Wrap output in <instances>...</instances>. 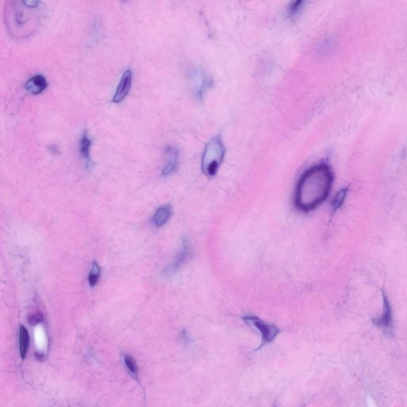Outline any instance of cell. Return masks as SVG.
Segmentation results:
<instances>
[{"label": "cell", "mask_w": 407, "mask_h": 407, "mask_svg": "<svg viewBox=\"0 0 407 407\" xmlns=\"http://www.w3.org/2000/svg\"><path fill=\"white\" fill-rule=\"evenodd\" d=\"M347 188L342 189L341 191H339L338 193L334 197V199L332 201V210L334 211V212L335 211H337L338 208H341V205L343 204L344 202H345V197L347 196Z\"/></svg>", "instance_id": "obj_14"}, {"label": "cell", "mask_w": 407, "mask_h": 407, "mask_svg": "<svg viewBox=\"0 0 407 407\" xmlns=\"http://www.w3.org/2000/svg\"><path fill=\"white\" fill-rule=\"evenodd\" d=\"M91 146H92V141L88 136V131L84 130L80 140L79 150L81 155L85 160L88 165L91 164Z\"/></svg>", "instance_id": "obj_11"}, {"label": "cell", "mask_w": 407, "mask_h": 407, "mask_svg": "<svg viewBox=\"0 0 407 407\" xmlns=\"http://www.w3.org/2000/svg\"><path fill=\"white\" fill-rule=\"evenodd\" d=\"M4 22L15 39H25L39 30L42 20V2L37 0L8 1L4 6Z\"/></svg>", "instance_id": "obj_2"}, {"label": "cell", "mask_w": 407, "mask_h": 407, "mask_svg": "<svg viewBox=\"0 0 407 407\" xmlns=\"http://www.w3.org/2000/svg\"><path fill=\"white\" fill-rule=\"evenodd\" d=\"M47 87V81L45 77L41 74L33 76L25 84V89L33 95L41 94Z\"/></svg>", "instance_id": "obj_9"}, {"label": "cell", "mask_w": 407, "mask_h": 407, "mask_svg": "<svg viewBox=\"0 0 407 407\" xmlns=\"http://www.w3.org/2000/svg\"><path fill=\"white\" fill-rule=\"evenodd\" d=\"M29 344H30V336H29L28 331L25 327L21 326L20 331V354L22 358H24L27 353Z\"/></svg>", "instance_id": "obj_13"}, {"label": "cell", "mask_w": 407, "mask_h": 407, "mask_svg": "<svg viewBox=\"0 0 407 407\" xmlns=\"http://www.w3.org/2000/svg\"><path fill=\"white\" fill-rule=\"evenodd\" d=\"M41 316L39 315V314H33L31 315V317H30V323L31 324H35V323H39V322H41Z\"/></svg>", "instance_id": "obj_18"}, {"label": "cell", "mask_w": 407, "mask_h": 407, "mask_svg": "<svg viewBox=\"0 0 407 407\" xmlns=\"http://www.w3.org/2000/svg\"><path fill=\"white\" fill-rule=\"evenodd\" d=\"M225 155V148L221 137L216 136L208 142L202 156V170L206 176L213 177L218 172Z\"/></svg>", "instance_id": "obj_3"}, {"label": "cell", "mask_w": 407, "mask_h": 407, "mask_svg": "<svg viewBox=\"0 0 407 407\" xmlns=\"http://www.w3.org/2000/svg\"><path fill=\"white\" fill-rule=\"evenodd\" d=\"M366 403H367L368 407H377L376 403L374 402V399L371 396H369V395L366 397Z\"/></svg>", "instance_id": "obj_19"}, {"label": "cell", "mask_w": 407, "mask_h": 407, "mask_svg": "<svg viewBox=\"0 0 407 407\" xmlns=\"http://www.w3.org/2000/svg\"><path fill=\"white\" fill-rule=\"evenodd\" d=\"M305 3V2L304 1L292 2L291 4L289 5V9H288V14H289V17L291 19L297 17L304 7Z\"/></svg>", "instance_id": "obj_16"}, {"label": "cell", "mask_w": 407, "mask_h": 407, "mask_svg": "<svg viewBox=\"0 0 407 407\" xmlns=\"http://www.w3.org/2000/svg\"><path fill=\"white\" fill-rule=\"evenodd\" d=\"M101 276V268L97 263H94L92 265V270L90 274L88 275V283L91 286H95L98 283L99 279Z\"/></svg>", "instance_id": "obj_15"}, {"label": "cell", "mask_w": 407, "mask_h": 407, "mask_svg": "<svg viewBox=\"0 0 407 407\" xmlns=\"http://www.w3.org/2000/svg\"><path fill=\"white\" fill-rule=\"evenodd\" d=\"M374 323L380 328H383L384 332L389 337L393 336V320L392 312L390 308V302L384 294V313L381 317L374 321Z\"/></svg>", "instance_id": "obj_6"}, {"label": "cell", "mask_w": 407, "mask_h": 407, "mask_svg": "<svg viewBox=\"0 0 407 407\" xmlns=\"http://www.w3.org/2000/svg\"><path fill=\"white\" fill-rule=\"evenodd\" d=\"M191 254L190 245L189 242H187L186 240H184L183 243V247L181 248L178 255L176 256L175 260L174 263L168 266L167 269L165 270V274L166 275H171V274L175 273L177 270L183 266V264L187 261L189 259Z\"/></svg>", "instance_id": "obj_8"}, {"label": "cell", "mask_w": 407, "mask_h": 407, "mask_svg": "<svg viewBox=\"0 0 407 407\" xmlns=\"http://www.w3.org/2000/svg\"><path fill=\"white\" fill-rule=\"evenodd\" d=\"M171 207L169 205L163 206L159 208L155 212V216L153 217V223L157 227H163L167 223L170 216H171Z\"/></svg>", "instance_id": "obj_12"}, {"label": "cell", "mask_w": 407, "mask_h": 407, "mask_svg": "<svg viewBox=\"0 0 407 407\" xmlns=\"http://www.w3.org/2000/svg\"><path fill=\"white\" fill-rule=\"evenodd\" d=\"M166 155L168 158L167 163L165 165V167L163 168V172H162L164 177L173 174L178 168V163H179V153L176 148L173 146L167 147Z\"/></svg>", "instance_id": "obj_10"}, {"label": "cell", "mask_w": 407, "mask_h": 407, "mask_svg": "<svg viewBox=\"0 0 407 407\" xmlns=\"http://www.w3.org/2000/svg\"><path fill=\"white\" fill-rule=\"evenodd\" d=\"M124 362L126 367L129 369V371H131L133 375H137L138 366L135 359L132 358L130 355H126L124 356Z\"/></svg>", "instance_id": "obj_17"}, {"label": "cell", "mask_w": 407, "mask_h": 407, "mask_svg": "<svg viewBox=\"0 0 407 407\" xmlns=\"http://www.w3.org/2000/svg\"><path fill=\"white\" fill-rule=\"evenodd\" d=\"M332 182L333 175L328 165L320 164L308 169L296 187V207L305 212L315 209L329 195Z\"/></svg>", "instance_id": "obj_1"}, {"label": "cell", "mask_w": 407, "mask_h": 407, "mask_svg": "<svg viewBox=\"0 0 407 407\" xmlns=\"http://www.w3.org/2000/svg\"><path fill=\"white\" fill-rule=\"evenodd\" d=\"M131 82H132V72L131 69H126L119 82L116 92L112 98V103H120L126 98L131 90Z\"/></svg>", "instance_id": "obj_7"}, {"label": "cell", "mask_w": 407, "mask_h": 407, "mask_svg": "<svg viewBox=\"0 0 407 407\" xmlns=\"http://www.w3.org/2000/svg\"><path fill=\"white\" fill-rule=\"evenodd\" d=\"M189 79L193 96L198 100H202L212 86L210 76L201 68H193L189 72Z\"/></svg>", "instance_id": "obj_4"}, {"label": "cell", "mask_w": 407, "mask_h": 407, "mask_svg": "<svg viewBox=\"0 0 407 407\" xmlns=\"http://www.w3.org/2000/svg\"><path fill=\"white\" fill-rule=\"evenodd\" d=\"M244 320L250 326H254L261 333L262 345L260 347L266 344L272 342L279 334V328H277L276 326L268 325L266 322H263L259 317H255V316H246L244 317Z\"/></svg>", "instance_id": "obj_5"}]
</instances>
